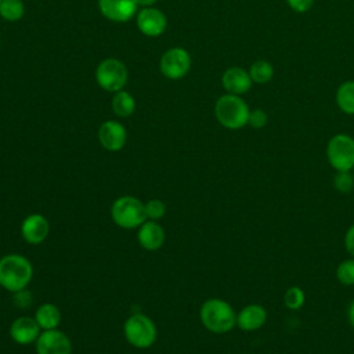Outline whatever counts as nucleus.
Returning <instances> with one entry per match:
<instances>
[{
    "label": "nucleus",
    "mask_w": 354,
    "mask_h": 354,
    "mask_svg": "<svg viewBox=\"0 0 354 354\" xmlns=\"http://www.w3.org/2000/svg\"><path fill=\"white\" fill-rule=\"evenodd\" d=\"M202 325L213 333H227L236 325V313L223 299H207L199 310Z\"/></svg>",
    "instance_id": "1"
},
{
    "label": "nucleus",
    "mask_w": 354,
    "mask_h": 354,
    "mask_svg": "<svg viewBox=\"0 0 354 354\" xmlns=\"http://www.w3.org/2000/svg\"><path fill=\"white\" fill-rule=\"evenodd\" d=\"M33 267L21 254H7L0 259V285L10 292H21L30 282Z\"/></svg>",
    "instance_id": "2"
},
{
    "label": "nucleus",
    "mask_w": 354,
    "mask_h": 354,
    "mask_svg": "<svg viewBox=\"0 0 354 354\" xmlns=\"http://www.w3.org/2000/svg\"><path fill=\"white\" fill-rule=\"evenodd\" d=\"M250 109L248 104L235 94L221 95L214 105V115L217 122L230 130H238L248 124Z\"/></svg>",
    "instance_id": "3"
},
{
    "label": "nucleus",
    "mask_w": 354,
    "mask_h": 354,
    "mask_svg": "<svg viewBox=\"0 0 354 354\" xmlns=\"http://www.w3.org/2000/svg\"><path fill=\"white\" fill-rule=\"evenodd\" d=\"M113 223L124 230H133L147 221L144 203L134 196H120L111 206Z\"/></svg>",
    "instance_id": "4"
},
{
    "label": "nucleus",
    "mask_w": 354,
    "mask_h": 354,
    "mask_svg": "<svg viewBox=\"0 0 354 354\" xmlns=\"http://www.w3.org/2000/svg\"><path fill=\"white\" fill-rule=\"evenodd\" d=\"M123 333L126 340L136 348L151 347L158 336L153 321L142 313H136L126 319Z\"/></svg>",
    "instance_id": "5"
},
{
    "label": "nucleus",
    "mask_w": 354,
    "mask_h": 354,
    "mask_svg": "<svg viewBox=\"0 0 354 354\" xmlns=\"http://www.w3.org/2000/svg\"><path fill=\"white\" fill-rule=\"evenodd\" d=\"M328 163L336 171H351L354 169V138L348 134H335L326 145Z\"/></svg>",
    "instance_id": "6"
},
{
    "label": "nucleus",
    "mask_w": 354,
    "mask_h": 354,
    "mask_svg": "<svg viewBox=\"0 0 354 354\" xmlns=\"http://www.w3.org/2000/svg\"><path fill=\"white\" fill-rule=\"evenodd\" d=\"M127 68L116 58H106L101 61L95 69V80L105 91L116 93L123 90L127 83Z\"/></svg>",
    "instance_id": "7"
},
{
    "label": "nucleus",
    "mask_w": 354,
    "mask_h": 354,
    "mask_svg": "<svg viewBox=\"0 0 354 354\" xmlns=\"http://www.w3.org/2000/svg\"><path fill=\"white\" fill-rule=\"evenodd\" d=\"M191 55L183 47L169 48L160 58L159 69L167 79L177 80L184 77L191 69Z\"/></svg>",
    "instance_id": "8"
},
{
    "label": "nucleus",
    "mask_w": 354,
    "mask_h": 354,
    "mask_svg": "<svg viewBox=\"0 0 354 354\" xmlns=\"http://www.w3.org/2000/svg\"><path fill=\"white\" fill-rule=\"evenodd\" d=\"M37 354H72V343L69 337L58 330L50 329L39 335L36 340Z\"/></svg>",
    "instance_id": "9"
},
{
    "label": "nucleus",
    "mask_w": 354,
    "mask_h": 354,
    "mask_svg": "<svg viewBox=\"0 0 354 354\" xmlns=\"http://www.w3.org/2000/svg\"><path fill=\"white\" fill-rule=\"evenodd\" d=\"M137 26L142 35L156 37L166 30L167 19L160 10L145 7L137 12Z\"/></svg>",
    "instance_id": "10"
},
{
    "label": "nucleus",
    "mask_w": 354,
    "mask_h": 354,
    "mask_svg": "<svg viewBox=\"0 0 354 354\" xmlns=\"http://www.w3.org/2000/svg\"><path fill=\"white\" fill-rule=\"evenodd\" d=\"M98 140L102 148L116 152L126 145L127 131L122 123L116 120H106L98 129Z\"/></svg>",
    "instance_id": "11"
},
{
    "label": "nucleus",
    "mask_w": 354,
    "mask_h": 354,
    "mask_svg": "<svg viewBox=\"0 0 354 354\" xmlns=\"http://www.w3.org/2000/svg\"><path fill=\"white\" fill-rule=\"evenodd\" d=\"M136 0H98L101 14L113 22H127L137 14Z\"/></svg>",
    "instance_id": "12"
},
{
    "label": "nucleus",
    "mask_w": 354,
    "mask_h": 354,
    "mask_svg": "<svg viewBox=\"0 0 354 354\" xmlns=\"http://www.w3.org/2000/svg\"><path fill=\"white\" fill-rule=\"evenodd\" d=\"M21 234L28 243L39 245L50 234V223L43 214H29L28 217L24 218L21 224Z\"/></svg>",
    "instance_id": "13"
},
{
    "label": "nucleus",
    "mask_w": 354,
    "mask_h": 354,
    "mask_svg": "<svg viewBox=\"0 0 354 354\" xmlns=\"http://www.w3.org/2000/svg\"><path fill=\"white\" fill-rule=\"evenodd\" d=\"M252 83L253 80L249 72L241 66H231L225 69L221 76V84L228 94H245L250 90Z\"/></svg>",
    "instance_id": "14"
},
{
    "label": "nucleus",
    "mask_w": 354,
    "mask_h": 354,
    "mask_svg": "<svg viewBox=\"0 0 354 354\" xmlns=\"http://www.w3.org/2000/svg\"><path fill=\"white\" fill-rule=\"evenodd\" d=\"M40 326L32 317H18L10 326V336L18 344H30L37 340Z\"/></svg>",
    "instance_id": "15"
},
{
    "label": "nucleus",
    "mask_w": 354,
    "mask_h": 354,
    "mask_svg": "<svg viewBox=\"0 0 354 354\" xmlns=\"http://www.w3.org/2000/svg\"><path fill=\"white\" fill-rule=\"evenodd\" d=\"M267 321V310L257 303L245 306L236 314V326L245 332H253L264 326Z\"/></svg>",
    "instance_id": "16"
},
{
    "label": "nucleus",
    "mask_w": 354,
    "mask_h": 354,
    "mask_svg": "<svg viewBox=\"0 0 354 354\" xmlns=\"http://www.w3.org/2000/svg\"><path fill=\"white\" fill-rule=\"evenodd\" d=\"M137 239L141 248L145 250L153 252L160 249V246L165 242V231L158 221L153 220H147L138 227L137 232Z\"/></svg>",
    "instance_id": "17"
},
{
    "label": "nucleus",
    "mask_w": 354,
    "mask_h": 354,
    "mask_svg": "<svg viewBox=\"0 0 354 354\" xmlns=\"http://www.w3.org/2000/svg\"><path fill=\"white\" fill-rule=\"evenodd\" d=\"M35 319L39 324L40 329H57L61 322V311L55 304L43 303L37 307L35 313Z\"/></svg>",
    "instance_id": "18"
},
{
    "label": "nucleus",
    "mask_w": 354,
    "mask_h": 354,
    "mask_svg": "<svg viewBox=\"0 0 354 354\" xmlns=\"http://www.w3.org/2000/svg\"><path fill=\"white\" fill-rule=\"evenodd\" d=\"M336 104L343 113L354 115V80H347L337 87Z\"/></svg>",
    "instance_id": "19"
},
{
    "label": "nucleus",
    "mask_w": 354,
    "mask_h": 354,
    "mask_svg": "<svg viewBox=\"0 0 354 354\" xmlns=\"http://www.w3.org/2000/svg\"><path fill=\"white\" fill-rule=\"evenodd\" d=\"M112 111L119 118H129L136 111L134 97L124 90L116 91L112 98Z\"/></svg>",
    "instance_id": "20"
},
{
    "label": "nucleus",
    "mask_w": 354,
    "mask_h": 354,
    "mask_svg": "<svg viewBox=\"0 0 354 354\" xmlns=\"http://www.w3.org/2000/svg\"><path fill=\"white\" fill-rule=\"evenodd\" d=\"M249 75L254 83L266 84L274 76V66L271 62H268L266 59H257L250 65Z\"/></svg>",
    "instance_id": "21"
},
{
    "label": "nucleus",
    "mask_w": 354,
    "mask_h": 354,
    "mask_svg": "<svg viewBox=\"0 0 354 354\" xmlns=\"http://www.w3.org/2000/svg\"><path fill=\"white\" fill-rule=\"evenodd\" d=\"M25 14V4L22 0H1L0 17L8 22L19 21Z\"/></svg>",
    "instance_id": "22"
},
{
    "label": "nucleus",
    "mask_w": 354,
    "mask_h": 354,
    "mask_svg": "<svg viewBox=\"0 0 354 354\" xmlns=\"http://www.w3.org/2000/svg\"><path fill=\"white\" fill-rule=\"evenodd\" d=\"M306 303V295L304 290L299 286H290L286 289L283 295V304L286 308L296 311L300 310Z\"/></svg>",
    "instance_id": "23"
},
{
    "label": "nucleus",
    "mask_w": 354,
    "mask_h": 354,
    "mask_svg": "<svg viewBox=\"0 0 354 354\" xmlns=\"http://www.w3.org/2000/svg\"><path fill=\"white\" fill-rule=\"evenodd\" d=\"M336 278L342 285H354V257L343 260L336 268Z\"/></svg>",
    "instance_id": "24"
},
{
    "label": "nucleus",
    "mask_w": 354,
    "mask_h": 354,
    "mask_svg": "<svg viewBox=\"0 0 354 354\" xmlns=\"http://www.w3.org/2000/svg\"><path fill=\"white\" fill-rule=\"evenodd\" d=\"M333 187L340 194H350L354 188V174L351 171H336Z\"/></svg>",
    "instance_id": "25"
},
{
    "label": "nucleus",
    "mask_w": 354,
    "mask_h": 354,
    "mask_svg": "<svg viewBox=\"0 0 354 354\" xmlns=\"http://www.w3.org/2000/svg\"><path fill=\"white\" fill-rule=\"evenodd\" d=\"M144 206H145L147 220L158 221L166 214V205L160 199H151L147 203H144Z\"/></svg>",
    "instance_id": "26"
},
{
    "label": "nucleus",
    "mask_w": 354,
    "mask_h": 354,
    "mask_svg": "<svg viewBox=\"0 0 354 354\" xmlns=\"http://www.w3.org/2000/svg\"><path fill=\"white\" fill-rule=\"evenodd\" d=\"M267 120H268L267 113L263 109L256 108V109L250 111L249 119H248V124L250 127H253V129H261V127H264L267 124Z\"/></svg>",
    "instance_id": "27"
},
{
    "label": "nucleus",
    "mask_w": 354,
    "mask_h": 354,
    "mask_svg": "<svg viewBox=\"0 0 354 354\" xmlns=\"http://www.w3.org/2000/svg\"><path fill=\"white\" fill-rule=\"evenodd\" d=\"M286 3L295 12L303 14V12H307L313 7L314 0H286Z\"/></svg>",
    "instance_id": "28"
},
{
    "label": "nucleus",
    "mask_w": 354,
    "mask_h": 354,
    "mask_svg": "<svg viewBox=\"0 0 354 354\" xmlns=\"http://www.w3.org/2000/svg\"><path fill=\"white\" fill-rule=\"evenodd\" d=\"M344 246L347 249V252L354 257V224H351L348 227V230L346 231L344 235Z\"/></svg>",
    "instance_id": "29"
},
{
    "label": "nucleus",
    "mask_w": 354,
    "mask_h": 354,
    "mask_svg": "<svg viewBox=\"0 0 354 354\" xmlns=\"http://www.w3.org/2000/svg\"><path fill=\"white\" fill-rule=\"evenodd\" d=\"M347 318H348V322L350 325L354 328V300L350 303L348 306V310H347Z\"/></svg>",
    "instance_id": "30"
},
{
    "label": "nucleus",
    "mask_w": 354,
    "mask_h": 354,
    "mask_svg": "<svg viewBox=\"0 0 354 354\" xmlns=\"http://www.w3.org/2000/svg\"><path fill=\"white\" fill-rule=\"evenodd\" d=\"M136 1H137V4L141 6L142 8H145V7H152V6L156 3V0H136Z\"/></svg>",
    "instance_id": "31"
},
{
    "label": "nucleus",
    "mask_w": 354,
    "mask_h": 354,
    "mask_svg": "<svg viewBox=\"0 0 354 354\" xmlns=\"http://www.w3.org/2000/svg\"><path fill=\"white\" fill-rule=\"evenodd\" d=\"M0 3H1V0H0Z\"/></svg>",
    "instance_id": "32"
},
{
    "label": "nucleus",
    "mask_w": 354,
    "mask_h": 354,
    "mask_svg": "<svg viewBox=\"0 0 354 354\" xmlns=\"http://www.w3.org/2000/svg\"><path fill=\"white\" fill-rule=\"evenodd\" d=\"M353 174H354V173H353Z\"/></svg>",
    "instance_id": "33"
}]
</instances>
